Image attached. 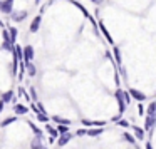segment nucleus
Returning a JSON list of instances; mask_svg holds the SVG:
<instances>
[{"instance_id": "obj_1", "label": "nucleus", "mask_w": 156, "mask_h": 149, "mask_svg": "<svg viewBox=\"0 0 156 149\" xmlns=\"http://www.w3.org/2000/svg\"><path fill=\"white\" fill-rule=\"evenodd\" d=\"M32 59H34V49L30 45H25L22 50V61H25V64H27V62H32Z\"/></svg>"}, {"instance_id": "obj_2", "label": "nucleus", "mask_w": 156, "mask_h": 149, "mask_svg": "<svg viewBox=\"0 0 156 149\" xmlns=\"http://www.w3.org/2000/svg\"><path fill=\"white\" fill-rule=\"evenodd\" d=\"M0 10L7 15L12 14V10H14V0H4V2H0Z\"/></svg>"}, {"instance_id": "obj_3", "label": "nucleus", "mask_w": 156, "mask_h": 149, "mask_svg": "<svg viewBox=\"0 0 156 149\" xmlns=\"http://www.w3.org/2000/svg\"><path fill=\"white\" fill-rule=\"evenodd\" d=\"M116 101H118V104H119V114H122V112L126 111V104H124V99H122V91L121 89L116 91Z\"/></svg>"}, {"instance_id": "obj_4", "label": "nucleus", "mask_w": 156, "mask_h": 149, "mask_svg": "<svg viewBox=\"0 0 156 149\" xmlns=\"http://www.w3.org/2000/svg\"><path fill=\"white\" fill-rule=\"evenodd\" d=\"M154 124H156V117H149V116H146V121H144V131H148L149 134H151L153 129H154Z\"/></svg>"}, {"instance_id": "obj_5", "label": "nucleus", "mask_w": 156, "mask_h": 149, "mask_svg": "<svg viewBox=\"0 0 156 149\" xmlns=\"http://www.w3.org/2000/svg\"><path fill=\"white\" fill-rule=\"evenodd\" d=\"M129 95H131V99H136V101H139V102H143L146 99V95L143 94V92H139V91H136V89H129V92H128Z\"/></svg>"}, {"instance_id": "obj_6", "label": "nucleus", "mask_w": 156, "mask_h": 149, "mask_svg": "<svg viewBox=\"0 0 156 149\" xmlns=\"http://www.w3.org/2000/svg\"><path fill=\"white\" fill-rule=\"evenodd\" d=\"M131 127H133V131H134L136 139H141V141H143V139L146 137V131H144V129H141L139 126H131Z\"/></svg>"}, {"instance_id": "obj_7", "label": "nucleus", "mask_w": 156, "mask_h": 149, "mask_svg": "<svg viewBox=\"0 0 156 149\" xmlns=\"http://www.w3.org/2000/svg\"><path fill=\"white\" fill-rule=\"evenodd\" d=\"M71 137H72V136L69 134V132H66V134H61V137L57 139V146H59V147H62V146H66L69 141H71Z\"/></svg>"}, {"instance_id": "obj_8", "label": "nucleus", "mask_w": 156, "mask_h": 149, "mask_svg": "<svg viewBox=\"0 0 156 149\" xmlns=\"http://www.w3.org/2000/svg\"><path fill=\"white\" fill-rule=\"evenodd\" d=\"M82 124L87 126V127H92V126L102 127V126H106V122H104V121H89V119H82Z\"/></svg>"}, {"instance_id": "obj_9", "label": "nucleus", "mask_w": 156, "mask_h": 149, "mask_svg": "<svg viewBox=\"0 0 156 149\" xmlns=\"http://www.w3.org/2000/svg\"><path fill=\"white\" fill-rule=\"evenodd\" d=\"M14 111H15V114H17V116H24V114H27V112H29V107H27V106H22V104H15L14 106Z\"/></svg>"}, {"instance_id": "obj_10", "label": "nucleus", "mask_w": 156, "mask_h": 149, "mask_svg": "<svg viewBox=\"0 0 156 149\" xmlns=\"http://www.w3.org/2000/svg\"><path fill=\"white\" fill-rule=\"evenodd\" d=\"M41 22H42V17H41V15H37V17L32 20V24H30V32H37L39 27H41Z\"/></svg>"}, {"instance_id": "obj_11", "label": "nucleus", "mask_w": 156, "mask_h": 149, "mask_svg": "<svg viewBox=\"0 0 156 149\" xmlns=\"http://www.w3.org/2000/svg\"><path fill=\"white\" fill-rule=\"evenodd\" d=\"M42 136H37L35 139H32V142H30V147L32 149H42Z\"/></svg>"}, {"instance_id": "obj_12", "label": "nucleus", "mask_w": 156, "mask_h": 149, "mask_svg": "<svg viewBox=\"0 0 156 149\" xmlns=\"http://www.w3.org/2000/svg\"><path fill=\"white\" fill-rule=\"evenodd\" d=\"M25 71H27V74L30 75V77H34V75L37 74V69H35V65L32 64V62H27V64H25Z\"/></svg>"}, {"instance_id": "obj_13", "label": "nucleus", "mask_w": 156, "mask_h": 149, "mask_svg": "<svg viewBox=\"0 0 156 149\" xmlns=\"http://www.w3.org/2000/svg\"><path fill=\"white\" fill-rule=\"evenodd\" d=\"M12 17H14L15 22H22L25 17H27V12L22 10V12H15V14H12Z\"/></svg>"}, {"instance_id": "obj_14", "label": "nucleus", "mask_w": 156, "mask_h": 149, "mask_svg": "<svg viewBox=\"0 0 156 149\" xmlns=\"http://www.w3.org/2000/svg\"><path fill=\"white\" fill-rule=\"evenodd\" d=\"M99 29H101V32H102V34H104V37H106V40H108V42H109V44H112V37H111V35H109V32H108V29H106V27H104V24H102V22H101V24H99Z\"/></svg>"}, {"instance_id": "obj_15", "label": "nucleus", "mask_w": 156, "mask_h": 149, "mask_svg": "<svg viewBox=\"0 0 156 149\" xmlns=\"http://www.w3.org/2000/svg\"><path fill=\"white\" fill-rule=\"evenodd\" d=\"M52 121L54 122H57V124H64V126H69L71 124V121H69V119H64V117H61V116H54V117H52Z\"/></svg>"}, {"instance_id": "obj_16", "label": "nucleus", "mask_w": 156, "mask_h": 149, "mask_svg": "<svg viewBox=\"0 0 156 149\" xmlns=\"http://www.w3.org/2000/svg\"><path fill=\"white\" fill-rule=\"evenodd\" d=\"M102 132V127H98V129H87L86 131V136H91V137H96Z\"/></svg>"}, {"instance_id": "obj_17", "label": "nucleus", "mask_w": 156, "mask_h": 149, "mask_svg": "<svg viewBox=\"0 0 156 149\" xmlns=\"http://www.w3.org/2000/svg\"><path fill=\"white\" fill-rule=\"evenodd\" d=\"M12 97H14V92L9 91V92H5V94L2 95V101H0V102H2V104H7V102L12 101Z\"/></svg>"}, {"instance_id": "obj_18", "label": "nucleus", "mask_w": 156, "mask_h": 149, "mask_svg": "<svg viewBox=\"0 0 156 149\" xmlns=\"http://www.w3.org/2000/svg\"><path fill=\"white\" fill-rule=\"evenodd\" d=\"M9 32H10V35H9V37H10V42H12V44H15V39H17L19 30L15 27H9Z\"/></svg>"}, {"instance_id": "obj_19", "label": "nucleus", "mask_w": 156, "mask_h": 149, "mask_svg": "<svg viewBox=\"0 0 156 149\" xmlns=\"http://www.w3.org/2000/svg\"><path fill=\"white\" fill-rule=\"evenodd\" d=\"M112 54H114V57H116V62L118 64H121V50H119V47H112Z\"/></svg>"}, {"instance_id": "obj_20", "label": "nucleus", "mask_w": 156, "mask_h": 149, "mask_svg": "<svg viewBox=\"0 0 156 149\" xmlns=\"http://www.w3.org/2000/svg\"><path fill=\"white\" fill-rule=\"evenodd\" d=\"M154 114H156V102H151L148 107V116L149 117H154Z\"/></svg>"}, {"instance_id": "obj_21", "label": "nucleus", "mask_w": 156, "mask_h": 149, "mask_svg": "<svg viewBox=\"0 0 156 149\" xmlns=\"http://www.w3.org/2000/svg\"><path fill=\"white\" fill-rule=\"evenodd\" d=\"M2 49H4V50H12V49H14V44L10 42V39H9V40H4V44H2Z\"/></svg>"}, {"instance_id": "obj_22", "label": "nucleus", "mask_w": 156, "mask_h": 149, "mask_svg": "<svg viewBox=\"0 0 156 149\" xmlns=\"http://www.w3.org/2000/svg\"><path fill=\"white\" fill-rule=\"evenodd\" d=\"M45 131H47L49 134H51V137H55V136H57V131H55V129L52 127V126H49V122L45 124Z\"/></svg>"}, {"instance_id": "obj_23", "label": "nucleus", "mask_w": 156, "mask_h": 149, "mask_svg": "<svg viewBox=\"0 0 156 149\" xmlns=\"http://www.w3.org/2000/svg\"><path fill=\"white\" fill-rule=\"evenodd\" d=\"M122 137H124V141H128V142H131V144H134L136 142V139L133 137L131 134H129V132H124V134H122Z\"/></svg>"}, {"instance_id": "obj_24", "label": "nucleus", "mask_w": 156, "mask_h": 149, "mask_svg": "<svg viewBox=\"0 0 156 149\" xmlns=\"http://www.w3.org/2000/svg\"><path fill=\"white\" fill-rule=\"evenodd\" d=\"M55 131H57L59 134H66V132H69V127H67V126H61V124H59Z\"/></svg>"}, {"instance_id": "obj_25", "label": "nucleus", "mask_w": 156, "mask_h": 149, "mask_svg": "<svg viewBox=\"0 0 156 149\" xmlns=\"http://www.w3.org/2000/svg\"><path fill=\"white\" fill-rule=\"evenodd\" d=\"M29 126H30V129H32V131H34L37 136H42V131H41V129H39L37 126L34 124V122H29Z\"/></svg>"}, {"instance_id": "obj_26", "label": "nucleus", "mask_w": 156, "mask_h": 149, "mask_svg": "<svg viewBox=\"0 0 156 149\" xmlns=\"http://www.w3.org/2000/svg\"><path fill=\"white\" fill-rule=\"evenodd\" d=\"M12 122H15V117H7V119H5V121L2 122V124H0V126H2V127H5V126L12 124Z\"/></svg>"}, {"instance_id": "obj_27", "label": "nucleus", "mask_w": 156, "mask_h": 149, "mask_svg": "<svg viewBox=\"0 0 156 149\" xmlns=\"http://www.w3.org/2000/svg\"><path fill=\"white\" fill-rule=\"evenodd\" d=\"M122 99H124V104L129 106V102H131V95H129L128 92H122Z\"/></svg>"}, {"instance_id": "obj_28", "label": "nucleus", "mask_w": 156, "mask_h": 149, "mask_svg": "<svg viewBox=\"0 0 156 149\" xmlns=\"http://www.w3.org/2000/svg\"><path fill=\"white\" fill-rule=\"evenodd\" d=\"M76 7H77V9H79V10H81V12H82V14H84V15H86V17H89V14H87V10H86V9H84V7H82V4H79V2H76Z\"/></svg>"}, {"instance_id": "obj_29", "label": "nucleus", "mask_w": 156, "mask_h": 149, "mask_svg": "<svg viewBox=\"0 0 156 149\" xmlns=\"http://www.w3.org/2000/svg\"><path fill=\"white\" fill-rule=\"evenodd\" d=\"M29 97H30V101H37V92H35V89L34 87H30V95H29Z\"/></svg>"}, {"instance_id": "obj_30", "label": "nucleus", "mask_w": 156, "mask_h": 149, "mask_svg": "<svg viewBox=\"0 0 156 149\" xmlns=\"http://www.w3.org/2000/svg\"><path fill=\"white\" fill-rule=\"evenodd\" d=\"M118 126H121V127H129V122L128 121H124V119H119L118 122H116Z\"/></svg>"}, {"instance_id": "obj_31", "label": "nucleus", "mask_w": 156, "mask_h": 149, "mask_svg": "<svg viewBox=\"0 0 156 149\" xmlns=\"http://www.w3.org/2000/svg\"><path fill=\"white\" fill-rule=\"evenodd\" d=\"M37 119H39L41 122H49V117H47L45 114H37Z\"/></svg>"}, {"instance_id": "obj_32", "label": "nucleus", "mask_w": 156, "mask_h": 149, "mask_svg": "<svg viewBox=\"0 0 156 149\" xmlns=\"http://www.w3.org/2000/svg\"><path fill=\"white\" fill-rule=\"evenodd\" d=\"M19 95H20V97H22V95H24L25 99H29V101H30V97H29V94H27V92H25V91H24V89H22V87L19 89Z\"/></svg>"}, {"instance_id": "obj_33", "label": "nucleus", "mask_w": 156, "mask_h": 149, "mask_svg": "<svg viewBox=\"0 0 156 149\" xmlns=\"http://www.w3.org/2000/svg\"><path fill=\"white\" fill-rule=\"evenodd\" d=\"M138 114H139V116H143V114H144V107H143V104H141V102H139V106H138Z\"/></svg>"}, {"instance_id": "obj_34", "label": "nucleus", "mask_w": 156, "mask_h": 149, "mask_svg": "<svg viewBox=\"0 0 156 149\" xmlns=\"http://www.w3.org/2000/svg\"><path fill=\"white\" fill-rule=\"evenodd\" d=\"M76 134H77V136H86V129H77Z\"/></svg>"}, {"instance_id": "obj_35", "label": "nucleus", "mask_w": 156, "mask_h": 149, "mask_svg": "<svg viewBox=\"0 0 156 149\" xmlns=\"http://www.w3.org/2000/svg\"><path fill=\"white\" fill-rule=\"evenodd\" d=\"M2 37H4V40H9V39H10V37H9V32L7 30L2 32Z\"/></svg>"}, {"instance_id": "obj_36", "label": "nucleus", "mask_w": 156, "mask_h": 149, "mask_svg": "<svg viewBox=\"0 0 156 149\" xmlns=\"http://www.w3.org/2000/svg\"><path fill=\"white\" fill-rule=\"evenodd\" d=\"M146 149H153V144H151V141H148V142H146Z\"/></svg>"}, {"instance_id": "obj_37", "label": "nucleus", "mask_w": 156, "mask_h": 149, "mask_svg": "<svg viewBox=\"0 0 156 149\" xmlns=\"http://www.w3.org/2000/svg\"><path fill=\"white\" fill-rule=\"evenodd\" d=\"M92 2H94V4H102L104 0H92Z\"/></svg>"}, {"instance_id": "obj_38", "label": "nucleus", "mask_w": 156, "mask_h": 149, "mask_svg": "<svg viewBox=\"0 0 156 149\" xmlns=\"http://www.w3.org/2000/svg\"><path fill=\"white\" fill-rule=\"evenodd\" d=\"M2 109H4V104H2V102H0V112H2Z\"/></svg>"}, {"instance_id": "obj_39", "label": "nucleus", "mask_w": 156, "mask_h": 149, "mask_svg": "<svg viewBox=\"0 0 156 149\" xmlns=\"http://www.w3.org/2000/svg\"><path fill=\"white\" fill-rule=\"evenodd\" d=\"M0 27H4V24H2V20H0Z\"/></svg>"}, {"instance_id": "obj_40", "label": "nucleus", "mask_w": 156, "mask_h": 149, "mask_svg": "<svg viewBox=\"0 0 156 149\" xmlns=\"http://www.w3.org/2000/svg\"><path fill=\"white\" fill-rule=\"evenodd\" d=\"M42 149H47V147H45V146H42Z\"/></svg>"}, {"instance_id": "obj_41", "label": "nucleus", "mask_w": 156, "mask_h": 149, "mask_svg": "<svg viewBox=\"0 0 156 149\" xmlns=\"http://www.w3.org/2000/svg\"><path fill=\"white\" fill-rule=\"evenodd\" d=\"M35 2H41V0H35Z\"/></svg>"}]
</instances>
